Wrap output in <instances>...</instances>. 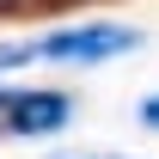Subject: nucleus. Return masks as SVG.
Returning a JSON list of instances; mask_svg holds the SVG:
<instances>
[{
	"label": "nucleus",
	"instance_id": "20e7f679",
	"mask_svg": "<svg viewBox=\"0 0 159 159\" xmlns=\"http://www.w3.org/2000/svg\"><path fill=\"white\" fill-rule=\"evenodd\" d=\"M135 122L147 129V135H159V92H147V98L135 104Z\"/></svg>",
	"mask_w": 159,
	"mask_h": 159
},
{
	"label": "nucleus",
	"instance_id": "39448f33",
	"mask_svg": "<svg viewBox=\"0 0 159 159\" xmlns=\"http://www.w3.org/2000/svg\"><path fill=\"white\" fill-rule=\"evenodd\" d=\"M6 98H12V86H0V116H6Z\"/></svg>",
	"mask_w": 159,
	"mask_h": 159
},
{
	"label": "nucleus",
	"instance_id": "423d86ee",
	"mask_svg": "<svg viewBox=\"0 0 159 159\" xmlns=\"http://www.w3.org/2000/svg\"><path fill=\"white\" fill-rule=\"evenodd\" d=\"M55 159H74V153H55Z\"/></svg>",
	"mask_w": 159,
	"mask_h": 159
},
{
	"label": "nucleus",
	"instance_id": "f257e3e1",
	"mask_svg": "<svg viewBox=\"0 0 159 159\" xmlns=\"http://www.w3.org/2000/svg\"><path fill=\"white\" fill-rule=\"evenodd\" d=\"M37 61H55V67H104V61H122L141 49V31L122 19H86V25H61V31H43Z\"/></svg>",
	"mask_w": 159,
	"mask_h": 159
},
{
	"label": "nucleus",
	"instance_id": "7ed1b4c3",
	"mask_svg": "<svg viewBox=\"0 0 159 159\" xmlns=\"http://www.w3.org/2000/svg\"><path fill=\"white\" fill-rule=\"evenodd\" d=\"M25 61H37V49H31V43H0V80L12 74V67H25Z\"/></svg>",
	"mask_w": 159,
	"mask_h": 159
},
{
	"label": "nucleus",
	"instance_id": "f03ea898",
	"mask_svg": "<svg viewBox=\"0 0 159 159\" xmlns=\"http://www.w3.org/2000/svg\"><path fill=\"white\" fill-rule=\"evenodd\" d=\"M74 122V92L61 86H25L6 98V116H0V135H19V141H43V135H61Z\"/></svg>",
	"mask_w": 159,
	"mask_h": 159
}]
</instances>
